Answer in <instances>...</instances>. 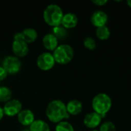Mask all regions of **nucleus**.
I'll return each mask as SVG.
<instances>
[{
    "instance_id": "1",
    "label": "nucleus",
    "mask_w": 131,
    "mask_h": 131,
    "mask_svg": "<svg viewBox=\"0 0 131 131\" xmlns=\"http://www.w3.org/2000/svg\"><path fill=\"white\" fill-rule=\"evenodd\" d=\"M45 114L48 119L54 124L68 119L70 116L67 111L66 104L60 100L51 101L46 107Z\"/></svg>"
},
{
    "instance_id": "2",
    "label": "nucleus",
    "mask_w": 131,
    "mask_h": 131,
    "mask_svg": "<svg viewBox=\"0 0 131 131\" xmlns=\"http://www.w3.org/2000/svg\"><path fill=\"white\" fill-rule=\"evenodd\" d=\"M91 105L94 112L98 114L104 118L112 107V101L111 97L107 94L100 93L94 97Z\"/></svg>"
},
{
    "instance_id": "3",
    "label": "nucleus",
    "mask_w": 131,
    "mask_h": 131,
    "mask_svg": "<svg viewBox=\"0 0 131 131\" xmlns=\"http://www.w3.org/2000/svg\"><path fill=\"white\" fill-rule=\"evenodd\" d=\"M64 12L57 4H50L44 10L43 18L45 21L50 26L56 27L61 25Z\"/></svg>"
},
{
    "instance_id": "4",
    "label": "nucleus",
    "mask_w": 131,
    "mask_h": 131,
    "mask_svg": "<svg viewBox=\"0 0 131 131\" xmlns=\"http://www.w3.org/2000/svg\"><path fill=\"white\" fill-rule=\"evenodd\" d=\"M52 54L56 63L67 64L72 61L74 52L71 45L68 44H61L54 49Z\"/></svg>"
},
{
    "instance_id": "5",
    "label": "nucleus",
    "mask_w": 131,
    "mask_h": 131,
    "mask_svg": "<svg viewBox=\"0 0 131 131\" xmlns=\"http://www.w3.org/2000/svg\"><path fill=\"white\" fill-rule=\"evenodd\" d=\"M21 67V62L20 59L15 55H8L5 57L2 62V68L9 74H17Z\"/></svg>"
},
{
    "instance_id": "6",
    "label": "nucleus",
    "mask_w": 131,
    "mask_h": 131,
    "mask_svg": "<svg viewBox=\"0 0 131 131\" xmlns=\"http://www.w3.org/2000/svg\"><path fill=\"white\" fill-rule=\"evenodd\" d=\"M37 66L42 71H49L55 64L53 54L50 52H43L40 54L37 58Z\"/></svg>"
},
{
    "instance_id": "7",
    "label": "nucleus",
    "mask_w": 131,
    "mask_h": 131,
    "mask_svg": "<svg viewBox=\"0 0 131 131\" xmlns=\"http://www.w3.org/2000/svg\"><path fill=\"white\" fill-rule=\"evenodd\" d=\"M3 111L4 114L8 117L17 116L22 110V104L20 101L17 99H11L4 104Z\"/></svg>"
},
{
    "instance_id": "8",
    "label": "nucleus",
    "mask_w": 131,
    "mask_h": 131,
    "mask_svg": "<svg viewBox=\"0 0 131 131\" xmlns=\"http://www.w3.org/2000/svg\"><path fill=\"white\" fill-rule=\"evenodd\" d=\"M12 49L14 55L17 58L25 57L28 53V45L23 39L13 40Z\"/></svg>"
},
{
    "instance_id": "9",
    "label": "nucleus",
    "mask_w": 131,
    "mask_h": 131,
    "mask_svg": "<svg viewBox=\"0 0 131 131\" xmlns=\"http://www.w3.org/2000/svg\"><path fill=\"white\" fill-rule=\"evenodd\" d=\"M101 120H102L101 116L93 111L87 114L84 116L83 122L87 127L90 129H94L101 124Z\"/></svg>"
},
{
    "instance_id": "10",
    "label": "nucleus",
    "mask_w": 131,
    "mask_h": 131,
    "mask_svg": "<svg viewBox=\"0 0 131 131\" xmlns=\"http://www.w3.org/2000/svg\"><path fill=\"white\" fill-rule=\"evenodd\" d=\"M107 21H108V16L107 13L101 10L95 11L91 17V24L96 28L105 26Z\"/></svg>"
},
{
    "instance_id": "11",
    "label": "nucleus",
    "mask_w": 131,
    "mask_h": 131,
    "mask_svg": "<svg viewBox=\"0 0 131 131\" xmlns=\"http://www.w3.org/2000/svg\"><path fill=\"white\" fill-rule=\"evenodd\" d=\"M17 119L21 125L30 127L35 121V114L29 109H22L17 115Z\"/></svg>"
},
{
    "instance_id": "12",
    "label": "nucleus",
    "mask_w": 131,
    "mask_h": 131,
    "mask_svg": "<svg viewBox=\"0 0 131 131\" xmlns=\"http://www.w3.org/2000/svg\"><path fill=\"white\" fill-rule=\"evenodd\" d=\"M78 22V18L77 15L72 12H68L66 14H64L61 25L66 29H71L76 27Z\"/></svg>"
},
{
    "instance_id": "13",
    "label": "nucleus",
    "mask_w": 131,
    "mask_h": 131,
    "mask_svg": "<svg viewBox=\"0 0 131 131\" xmlns=\"http://www.w3.org/2000/svg\"><path fill=\"white\" fill-rule=\"evenodd\" d=\"M42 44L45 49L54 51V49L58 46V40L53 35V33H48L43 37Z\"/></svg>"
},
{
    "instance_id": "14",
    "label": "nucleus",
    "mask_w": 131,
    "mask_h": 131,
    "mask_svg": "<svg viewBox=\"0 0 131 131\" xmlns=\"http://www.w3.org/2000/svg\"><path fill=\"white\" fill-rule=\"evenodd\" d=\"M67 111L69 115H78L83 110V104L78 100H71L66 104Z\"/></svg>"
},
{
    "instance_id": "15",
    "label": "nucleus",
    "mask_w": 131,
    "mask_h": 131,
    "mask_svg": "<svg viewBox=\"0 0 131 131\" xmlns=\"http://www.w3.org/2000/svg\"><path fill=\"white\" fill-rule=\"evenodd\" d=\"M21 34L23 35L24 41L26 43H32L38 38V32L35 28H26L22 30Z\"/></svg>"
},
{
    "instance_id": "16",
    "label": "nucleus",
    "mask_w": 131,
    "mask_h": 131,
    "mask_svg": "<svg viewBox=\"0 0 131 131\" xmlns=\"http://www.w3.org/2000/svg\"><path fill=\"white\" fill-rule=\"evenodd\" d=\"M30 131H50V127L48 123L42 120H35L29 127Z\"/></svg>"
},
{
    "instance_id": "17",
    "label": "nucleus",
    "mask_w": 131,
    "mask_h": 131,
    "mask_svg": "<svg viewBox=\"0 0 131 131\" xmlns=\"http://www.w3.org/2000/svg\"><path fill=\"white\" fill-rule=\"evenodd\" d=\"M96 35L97 37L101 40V41H105L107 40L110 36H111V31L107 26H102L97 28L96 30Z\"/></svg>"
},
{
    "instance_id": "18",
    "label": "nucleus",
    "mask_w": 131,
    "mask_h": 131,
    "mask_svg": "<svg viewBox=\"0 0 131 131\" xmlns=\"http://www.w3.org/2000/svg\"><path fill=\"white\" fill-rule=\"evenodd\" d=\"M12 99V91L5 86H0V102L6 103Z\"/></svg>"
},
{
    "instance_id": "19",
    "label": "nucleus",
    "mask_w": 131,
    "mask_h": 131,
    "mask_svg": "<svg viewBox=\"0 0 131 131\" xmlns=\"http://www.w3.org/2000/svg\"><path fill=\"white\" fill-rule=\"evenodd\" d=\"M53 35L58 38V40H63L67 37L68 32L66 28L61 25H58L53 28Z\"/></svg>"
},
{
    "instance_id": "20",
    "label": "nucleus",
    "mask_w": 131,
    "mask_h": 131,
    "mask_svg": "<svg viewBox=\"0 0 131 131\" xmlns=\"http://www.w3.org/2000/svg\"><path fill=\"white\" fill-rule=\"evenodd\" d=\"M55 131H74V130L69 122L63 121L56 124Z\"/></svg>"
},
{
    "instance_id": "21",
    "label": "nucleus",
    "mask_w": 131,
    "mask_h": 131,
    "mask_svg": "<svg viewBox=\"0 0 131 131\" xmlns=\"http://www.w3.org/2000/svg\"><path fill=\"white\" fill-rule=\"evenodd\" d=\"M84 45L87 49L92 51V50L95 49L97 44H96V41L93 38L86 37L84 40Z\"/></svg>"
},
{
    "instance_id": "22",
    "label": "nucleus",
    "mask_w": 131,
    "mask_h": 131,
    "mask_svg": "<svg viewBox=\"0 0 131 131\" xmlns=\"http://www.w3.org/2000/svg\"><path fill=\"white\" fill-rule=\"evenodd\" d=\"M99 131H116V127L113 122L105 121L101 124Z\"/></svg>"
},
{
    "instance_id": "23",
    "label": "nucleus",
    "mask_w": 131,
    "mask_h": 131,
    "mask_svg": "<svg viewBox=\"0 0 131 131\" xmlns=\"http://www.w3.org/2000/svg\"><path fill=\"white\" fill-rule=\"evenodd\" d=\"M8 75V73L6 72V71L2 68V67H0V81H3Z\"/></svg>"
},
{
    "instance_id": "24",
    "label": "nucleus",
    "mask_w": 131,
    "mask_h": 131,
    "mask_svg": "<svg viewBox=\"0 0 131 131\" xmlns=\"http://www.w3.org/2000/svg\"><path fill=\"white\" fill-rule=\"evenodd\" d=\"M107 0H93L92 2L94 4H95L96 5H98V6H103L105 4L107 3Z\"/></svg>"
},
{
    "instance_id": "25",
    "label": "nucleus",
    "mask_w": 131,
    "mask_h": 131,
    "mask_svg": "<svg viewBox=\"0 0 131 131\" xmlns=\"http://www.w3.org/2000/svg\"><path fill=\"white\" fill-rule=\"evenodd\" d=\"M4 111H3V108L0 106V121H2V119L4 117Z\"/></svg>"
},
{
    "instance_id": "26",
    "label": "nucleus",
    "mask_w": 131,
    "mask_h": 131,
    "mask_svg": "<svg viewBox=\"0 0 131 131\" xmlns=\"http://www.w3.org/2000/svg\"><path fill=\"white\" fill-rule=\"evenodd\" d=\"M127 5L131 8V0H127Z\"/></svg>"
},
{
    "instance_id": "27",
    "label": "nucleus",
    "mask_w": 131,
    "mask_h": 131,
    "mask_svg": "<svg viewBox=\"0 0 131 131\" xmlns=\"http://www.w3.org/2000/svg\"><path fill=\"white\" fill-rule=\"evenodd\" d=\"M21 131H30L29 130H27V129H25V130H22Z\"/></svg>"
},
{
    "instance_id": "28",
    "label": "nucleus",
    "mask_w": 131,
    "mask_h": 131,
    "mask_svg": "<svg viewBox=\"0 0 131 131\" xmlns=\"http://www.w3.org/2000/svg\"><path fill=\"white\" fill-rule=\"evenodd\" d=\"M91 131H99L98 130H96V129H94V130H92Z\"/></svg>"
}]
</instances>
